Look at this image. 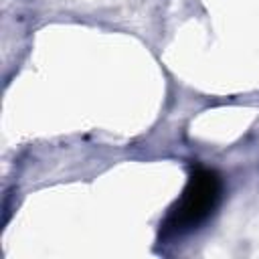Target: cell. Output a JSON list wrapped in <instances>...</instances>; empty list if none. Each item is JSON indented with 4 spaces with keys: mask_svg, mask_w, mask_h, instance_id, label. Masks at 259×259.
<instances>
[{
    "mask_svg": "<svg viewBox=\"0 0 259 259\" xmlns=\"http://www.w3.org/2000/svg\"><path fill=\"white\" fill-rule=\"evenodd\" d=\"M223 196V180L214 170L196 168L182 196L168 210L160 225V239L182 237L198 229L219 206Z\"/></svg>",
    "mask_w": 259,
    "mask_h": 259,
    "instance_id": "obj_1",
    "label": "cell"
}]
</instances>
